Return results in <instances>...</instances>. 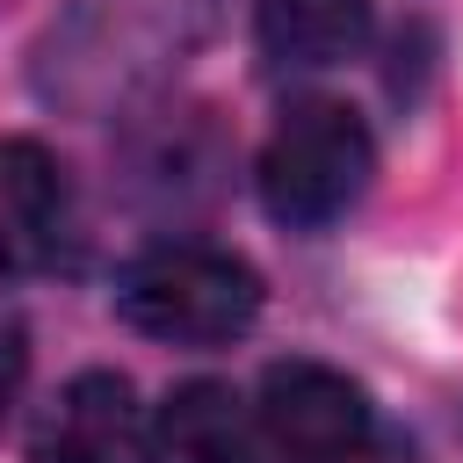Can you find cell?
Segmentation results:
<instances>
[{
  "label": "cell",
  "mask_w": 463,
  "mask_h": 463,
  "mask_svg": "<svg viewBox=\"0 0 463 463\" xmlns=\"http://www.w3.org/2000/svg\"><path fill=\"white\" fill-rule=\"evenodd\" d=\"M116 311L166 347H224L260 318V275L224 253V246H195V239H166L145 246L123 275H116Z\"/></svg>",
  "instance_id": "6da1fadb"
},
{
  "label": "cell",
  "mask_w": 463,
  "mask_h": 463,
  "mask_svg": "<svg viewBox=\"0 0 463 463\" xmlns=\"http://www.w3.org/2000/svg\"><path fill=\"white\" fill-rule=\"evenodd\" d=\"M369 174H376V145H369V123L347 101L282 109V123L268 130L260 166H253L268 217L289 224V232H318V224L347 217L362 203Z\"/></svg>",
  "instance_id": "7a4b0ae2"
},
{
  "label": "cell",
  "mask_w": 463,
  "mask_h": 463,
  "mask_svg": "<svg viewBox=\"0 0 463 463\" xmlns=\"http://www.w3.org/2000/svg\"><path fill=\"white\" fill-rule=\"evenodd\" d=\"M253 420H260V441L289 463H347L369 449V427H376L362 383L326 362H275L260 376Z\"/></svg>",
  "instance_id": "3957f363"
},
{
  "label": "cell",
  "mask_w": 463,
  "mask_h": 463,
  "mask_svg": "<svg viewBox=\"0 0 463 463\" xmlns=\"http://www.w3.org/2000/svg\"><path fill=\"white\" fill-rule=\"evenodd\" d=\"M29 463H137V405L116 369H80L36 420Z\"/></svg>",
  "instance_id": "277c9868"
},
{
  "label": "cell",
  "mask_w": 463,
  "mask_h": 463,
  "mask_svg": "<svg viewBox=\"0 0 463 463\" xmlns=\"http://www.w3.org/2000/svg\"><path fill=\"white\" fill-rule=\"evenodd\" d=\"M145 463H268L260 420L224 383H181L145 427Z\"/></svg>",
  "instance_id": "5b68a950"
},
{
  "label": "cell",
  "mask_w": 463,
  "mask_h": 463,
  "mask_svg": "<svg viewBox=\"0 0 463 463\" xmlns=\"http://www.w3.org/2000/svg\"><path fill=\"white\" fill-rule=\"evenodd\" d=\"M65 239V166L36 137H0V275H36Z\"/></svg>",
  "instance_id": "8992f818"
},
{
  "label": "cell",
  "mask_w": 463,
  "mask_h": 463,
  "mask_svg": "<svg viewBox=\"0 0 463 463\" xmlns=\"http://www.w3.org/2000/svg\"><path fill=\"white\" fill-rule=\"evenodd\" d=\"M260 51L275 65H340L369 43V0H253Z\"/></svg>",
  "instance_id": "52a82bcc"
},
{
  "label": "cell",
  "mask_w": 463,
  "mask_h": 463,
  "mask_svg": "<svg viewBox=\"0 0 463 463\" xmlns=\"http://www.w3.org/2000/svg\"><path fill=\"white\" fill-rule=\"evenodd\" d=\"M22 362H29V347H22V333L0 318V412H7L14 391H22Z\"/></svg>",
  "instance_id": "ba28073f"
}]
</instances>
